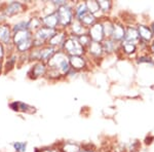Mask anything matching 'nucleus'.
I'll return each mask as SVG.
<instances>
[{
    "label": "nucleus",
    "instance_id": "obj_28",
    "mask_svg": "<svg viewBox=\"0 0 154 152\" xmlns=\"http://www.w3.org/2000/svg\"><path fill=\"white\" fill-rule=\"evenodd\" d=\"M85 3H86V6H88L89 14H94L97 19H98L99 14H100L102 17H104L100 11V7H99L98 1H96V0H88V1H85Z\"/></svg>",
    "mask_w": 154,
    "mask_h": 152
},
{
    "label": "nucleus",
    "instance_id": "obj_17",
    "mask_svg": "<svg viewBox=\"0 0 154 152\" xmlns=\"http://www.w3.org/2000/svg\"><path fill=\"white\" fill-rule=\"evenodd\" d=\"M42 26L46 27V28L53 29V30H59V19L57 12L48 14V16L40 17Z\"/></svg>",
    "mask_w": 154,
    "mask_h": 152
},
{
    "label": "nucleus",
    "instance_id": "obj_13",
    "mask_svg": "<svg viewBox=\"0 0 154 152\" xmlns=\"http://www.w3.org/2000/svg\"><path fill=\"white\" fill-rule=\"evenodd\" d=\"M9 107H11V110L17 112H23V113L29 114H33L36 112V108L34 106H31L29 104L20 101H14L11 103H9Z\"/></svg>",
    "mask_w": 154,
    "mask_h": 152
},
{
    "label": "nucleus",
    "instance_id": "obj_10",
    "mask_svg": "<svg viewBox=\"0 0 154 152\" xmlns=\"http://www.w3.org/2000/svg\"><path fill=\"white\" fill-rule=\"evenodd\" d=\"M67 37H68V32H67L66 30L59 29L58 31H57V33L48 41L46 45L53 46L57 49H61L64 42H65V40L67 39Z\"/></svg>",
    "mask_w": 154,
    "mask_h": 152
},
{
    "label": "nucleus",
    "instance_id": "obj_33",
    "mask_svg": "<svg viewBox=\"0 0 154 152\" xmlns=\"http://www.w3.org/2000/svg\"><path fill=\"white\" fill-rule=\"evenodd\" d=\"M12 148L16 152H26L27 150V142H14L12 143Z\"/></svg>",
    "mask_w": 154,
    "mask_h": 152
},
{
    "label": "nucleus",
    "instance_id": "obj_1",
    "mask_svg": "<svg viewBox=\"0 0 154 152\" xmlns=\"http://www.w3.org/2000/svg\"><path fill=\"white\" fill-rule=\"evenodd\" d=\"M48 67L51 69H56L60 71V73L65 78L69 71L71 70V66L69 63V57L64 53L62 49H58L56 54L53 56L49 61L48 62Z\"/></svg>",
    "mask_w": 154,
    "mask_h": 152
},
{
    "label": "nucleus",
    "instance_id": "obj_34",
    "mask_svg": "<svg viewBox=\"0 0 154 152\" xmlns=\"http://www.w3.org/2000/svg\"><path fill=\"white\" fill-rule=\"evenodd\" d=\"M77 39H78L79 43H80L85 49L88 48V47L89 46V44L91 43V37L88 36V34H84V35L77 37Z\"/></svg>",
    "mask_w": 154,
    "mask_h": 152
},
{
    "label": "nucleus",
    "instance_id": "obj_2",
    "mask_svg": "<svg viewBox=\"0 0 154 152\" xmlns=\"http://www.w3.org/2000/svg\"><path fill=\"white\" fill-rule=\"evenodd\" d=\"M74 3L67 2L65 5H62L57 8V14L59 19V29L67 30L70 27L72 22L75 20L74 18Z\"/></svg>",
    "mask_w": 154,
    "mask_h": 152
},
{
    "label": "nucleus",
    "instance_id": "obj_25",
    "mask_svg": "<svg viewBox=\"0 0 154 152\" xmlns=\"http://www.w3.org/2000/svg\"><path fill=\"white\" fill-rule=\"evenodd\" d=\"M102 26H103V31H104V35L105 38H110L111 33H112L113 30V20H111L110 18H102L100 19Z\"/></svg>",
    "mask_w": 154,
    "mask_h": 152
},
{
    "label": "nucleus",
    "instance_id": "obj_14",
    "mask_svg": "<svg viewBox=\"0 0 154 152\" xmlns=\"http://www.w3.org/2000/svg\"><path fill=\"white\" fill-rule=\"evenodd\" d=\"M18 63H19V54L16 51L6 54V58L3 62V73L6 74L8 72H11L12 69H14V67L17 66Z\"/></svg>",
    "mask_w": 154,
    "mask_h": 152
},
{
    "label": "nucleus",
    "instance_id": "obj_6",
    "mask_svg": "<svg viewBox=\"0 0 154 152\" xmlns=\"http://www.w3.org/2000/svg\"><path fill=\"white\" fill-rule=\"evenodd\" d=\"M125 26L123 25L122 22L113 20V30H112V33H111L110 38L113 41H115L116 43L120 44L121 42L125 40Z\"/></svg>",
    "mask_w": 154,
    "mask_h": 152
},
{
    "label": "nucleus",
    "instance_id": "obj_9",
    "mask_svg": "<svg viewBox=\"0 0 154 152\" xmlns=\"http://www.w3.org/2000/svg\"><path fill=\"white\" fill-rule=\"evenodd\" d=\"M88 36L91 37V41L100 42V43L103 42V40L105 39V35H104L103 26H102L100 20H99L95 25H93L91 28H88Z\"/></svg>",
    "mask_w": 154,
    "mask_h": 152
},
{
    "label": "nucleus",
    "instance_id": "obj_18",
    "mask_svg": "<svg viewBox=\"0 0 154 152\" xmlns=\"http://www.w3.org/2000/svg\"><path fill=\"white\" fill-rule=\"evenodd\" d=\"M138 33L139 36H140V40H142L146 43H149L153 40V35H152V32L150 30V27L148 25L145 24H139L138 27Z\"/></svg>",
    "mask_w": 154,
    "mask_h": 152
},
{
    "label": "nucleus",
    "instance_id": "obj_20",
    "mask_svg": "<svg viewBox=\"0 0 154 152\" xmlns=\"http://www.w3.org/2000/svg\"><path fill=\"white\" fill-rule=\"evenodd\" d=\"M58 51V49L54 48L53 46L44 45L42 47H39V53H40V62L48 64V62L53 58V56Z\"/></svg>",
    "mask_w": 154,
    "mask_h": 152
},
{
    "label": "nucleus",
    "instance_id": "obj_5",
    "mask_svg": "<svg viewBox=\"0 0 154 152\" xmlns=\"http://www.w3.org/2000/svg\"><path fill=\"white\" fill-rule=\"evenodd\" d=\"M48 69V67L45 63H42V62L33 63L28 71V77L32 80H36V79L45 77Z\"/></svg>",
    "mask_w": 154,
    "mask_h": 152
},
{
    "label": "nucleus",
    "instance_id": "obj_3",
    "mask_svg": "<svg viewBox=\"0 0 154 152\" xmlns=\"http://www.w3.org/2000/svg\"><path fill=\"white\" fill-rule=\"evenodd\" d=\"M62 51L68 57L72 56H85L86 49L78 42V39L75 36L69 35L62 46Z\"/></svg>",
    "mask_w": 154,
    "mask_h": 152
},
{
    "label": "nucleus",
    "instance_id": "obj_41",
    "mask_svg": "<svg viewBox=\"0 0 154 152\" xmlns=\"http://www.w3.org/2000/svg\"><path fill=\"white\" fill-rule=\"evenodd\" d=\"M149 27H150V30H151V32H152V35H153V38H154V22H152Z\"/></svg>",
    "mask_w": 154,
    "mask_h": 152
},
{
    "label": "nucleus",
    "instance_id": "obj_4",
    "mask_svg": "<svg viewBox=\"0 0 154 152\" xmlns=\"http://www.w3.org/2000/svg\"><path fill=\"white\" fill-rule=\"evenodd\" d=\"M26 8H27V6L24 2L11 1L4 4V6L0 9H1L2 12L4 14L6 19H11V18H14V17L19 16V14L25 12L26 11Z\"/></svg>",
    "mask_w": 154,
    "mask_h": 152
},
{
    "label": "nucleus",
    "instance_id": "obj_30",
    "mask_svg": "<svg viewBox=\"0 0 154 152\" xmlns=\"http://www.w3.org/2000/svg\"><path fill=\"white\" fill-rule=\"evenodd\" d=\"M99 20L96 18L95 16H94V14H86V16H84L82 19H81V23H82V25L84 27H85V28H91V26H93V25H95L97 22H98Z\"/></svg>",
    "mask_w": 154,
    "mask_h": 152
},
{
    "label": "nucleus",
    "instance_id": "obj_32",
    "mask_svg": "<svg viewBox=\"0 0 154 152\" xmlns=\"http://www.w3.org/2000/svg\"><path fill=\"white\" fill-rule=\"evenodd\" d=\"M136 62H137V64H148V65H150V66H154L153 58L151 56H149V54H146L137 57Z\"/></svg>",
    "mask_w": 154,
    "mask_h": 152
},
{
    "label": "nucleus",
    "instance_id": "obj_29",
    "mask_svg": "<svg viewBox=\"0 0 154 152\" xmlns=\"http://www.w3.org/2000/svg\"><path fill=\"white\" fill-rule=\"evenodd\" d=\"M99 7H100V11L103 16L109 14L112 9L113 6V2L111 0H99L98 1Z\"/></svg>",
    "mask_w": 154,
    "mask_h": 152
},
{
    "label": "nucleus",
    "instance_id": "obj_15",
    "mask_svg": "<svg viewBox=\"0 0 154 152\" xmlns=\"http://www.w3.org/2000/svg\"><path fill=\"white\" fill-rule=\"evenodd\" d=\"M123 41L138 45L139 41H140V36H139L137 27H135L134 25H128V26L125 27V36Z\"/></svg>",
    "mask_w": 154,
    "mask_h": 152
},
{
    "label": "nucleus",
    "instance_id": "obj_7",
    "mask_svg": "<svg viewBox=\"0 0 154 152\" xmlns=\"http://www.w3.org/2000/svg\"><path fill=\"white\" fill-rule=\"evenodd\" d=\"M0 43L3 44L5 47L12 44L11 25L7 22L0 24Z\"/></svg>",
    "mask_w": 154,
    "mask_h": 152
},
{
    "label": "nucleus",
    "instance_id": "obj_21",
    "mask_svg": "<svg viewBox=\"0 0 154 152\" xmlns=\"http://www.w3.org/2000/svg\"><path fill=\"white\" fill-rule=\"evenodd\" d=\"M102 46H103L104 54L109 56L112 54L116 51H119V43H116L115 41H113L111 38H105L102 42Z\"/></svg>",
    "mask_w": 154,
    "mask_h": 152
},
{
    "label": "nucleus",
    "instance_id": "obj_24",
    "mask_svg": "<svg viewBox=\"0 0 154 152\" xmlns=\"http://www.w3.org/2000/svg\"><path fill=\"white\" fill-rule=\"evenodd\" d=\"M14 49H16V53L18 54H28L33 49V38L22 42L21 44L14 46Z\"/></svg>",
    "mask_w": 154,
    "mask_h": 152
},
{
    "label": "nucleus",
    "instance_id": "obj_31",
    "mask_svg": "<svg viewBox=\"0 0 154 152\" xmlns=\"http://www.w3.org/2000/svg\"><path fill=\"white\" fill-rule=\"evenodd\" d=\"M45 78H48V80H51V81H57V80H61V79H63L64 77L61 73H60V71L56 70V69L48 68V72H46Z\"/></svg>",
    "mask_w": 154,
    "mask_h": 152
},
{
    "label": "nucleus",
    "instance_id": "obj_35",
    "mask_svg": "<svg viewBox=\"0 0 154 152\" xmlns=\"http://www.w3.org/2000/svg\"><path fill=\"white\" fill-rule=\"evenodd\" d=\"M34 152H61L58 146H49L44 148H36Z\"/></svg>",
    "mask_w": 154,
    "mask_h": 152
},
{
    "label": "nucleus",
    "instance_id": "obj_40",
    "mask_svg": "<svg viewBox=\"0 0 154 152\" xmlns=\"http://www.w3.org/2000/svg\"><path fill=\"white\" fill-rule=\"evenodd\" d=\"M79 152H96V150L94 149H91V148H85V147H82L81 146V150Z\"/></svg>",
    "mask_w": 154,
    "mask_h": 152
},
{
    "label": "nucleus",
    "instance_id": "obj_8",
    "mask_svg": "<svg viewBox=\"0 0 154 152\" xmlns=\"http://www.w3.org/2000/svg\"><path fill=\"white\" fill-rule=\"evenodd\" d=\"M69 63L73 70L76 72L84 71L88 69V60L86 56H72L69 57Z\"/></svg>",
    "mask_w": 154,
    "mask_h": 152
},
{
    "label": "nucleus",
    "instance_id": "obj_39",
    "mask_svg": "<svg viewBox=\"0 0 154 152\" xmlns=\"http://www.w3.org/2000/svg\"><path fill=\"white\" fill-rule=\"evenodd\" d=\"M148 49H149V51L154 56V40L151 41V43L148 45Z\"/></svg>",
    "mask_w": 154,
    "mask_h": 152
},
{
    "label": "nucleus",
    "instance_id": "obj_19",
    "mask_svg": "<svg viewBox=\"0 0 154 152\" xmlns=\"http://www.w3.org/2000/svg\"><path fill=\"white\" fill-rule=\"evenodd\" d=\"M73 9H74V18H75V20H78V21H81V19L88 14V6H86L85 1L75 2Z\"/></svg>",
    "mask_w": 154,
    "mask_h": 152
},
{
    "label": "nucleus",
    "instance_id": "obj_36",
    "mask_svg": "<svg viewBox=\"0 0 154 152\" xmlns=\"http://www.w3.org/2000/svg\"><path fill=\"white\" fill-rule=\"evenodd\" d=\"M6 58V48L3 44L0 43V62H4Z\"/></svg>",
    "mask_w": 154,
    "mask_h": 152
},
{
    "label": "nucleus",
    "instance_id": "obj_38",
    "mask_svg": "<svg viewBox=\"0 0 154 152\" xmlns=\"http://www.w3.org/2000/svg\"><path fill=\"white\" fill-rule=\"evenodd\" d=\"M138 148H139V143L136 141V142H134V143L131 145V147H130V151H131V152H135V151L138 150Z\"/></svg>",
    "mask_w": 154,
    "mask_h": 152
},
{
    "label": "nucleus",
    "instance_id": "obj_27",
    "mask_svg": "<svg viewBox=\"0 0 154 152\" xmlns=\"http://www.w3.org/2000/svg\"><path fill=\"white\" fill-rule=\"evenodd\" d=\"M30 19V18H29ZM29 19H23L16 22L11 25V31L12 33L18 31H23V30H29Z\"/></svg>",
    "mask_w": 154,
    "mask_h": 152
},
{
    "label": "nucleus",
    "instance_id": "obj_12",
    "mask_svg": "<svg viewBox=\"0 0 154 152\" xmlns=\"http://www.w3.org/2000/svg\"><path fill=\"white\" fill-rule=\"evenodd\" d=\"M88 29L85 28L80 21H78V20H74V21L72 22V24L70 25V27H69L66 31L68 32L69 35L79 37L81 35H84V34H88Z\"/></svg>",
    "mask_w": 154,
    "mask_h": 152
},
{
    "label": "nucleus",
    "instance_id": "obj_26",
    "mask_svg": "<svg viewBox=\"0 0 154 152\" xmlns=\"http://www.w3.org/2000/svg\"><path fill=\"white\" fill-rule=\"evenodd\" d=\"M41 27H42V22L40 16H33L29 19V30L32 33L36 32Z\"/></svg>",
    "mask_w": 154,
    "mask_h": 152
},
{
    "label": "nucleus",
    "instance_id": "obj_22",
    "mask_svg": "<svg viewBox=\"0 0 154 152\" xmlns=\"http://www.w3.org/2000/svg\"><path fill=\"white\" fill-rule=\"evenodd\" d=\"M119 51H122V54H125V56L131 57L137 54L138 45H137V44H134V43H130V42L122 41L120 44H119Z\"/></svg>",
    "mask_w": 154,
    "mask_h": 152
},
{
    "label": "nucleus",
    "instance_id": "obj_42",
    "mask_svg": "<svg viewBox=\"0 0 154 152\" xmlns=\"http://www.w3.org/2000/svg\"><path fill=\"white\" fill-rule=\"evenodd\" d=\"M3 73V62H0V75Z\"/></svg>",
    "mask_w": 154,
    "mask_h": 152
},
{
    "label": "nucleus",
    "instance_id": "obj_23",
    "mask_svg": "<svg viewBox=\"0 0 154 152\" xmlns=\"http://www.w3.org/2000/svg\"><path fill=\"white\" fill-rule=\"evenodd\" d=\"M61 152H79L81 150V146L75 142H63L58 145Z\"/></svg>",
    "mask_w": 154,
    "mask_h": 152
},
{
    "label": "nucleus",
    "instance_id": "obj_11",
    "mask_svg": "<svg viewBox=\"0 0 154 152\" xmlns=\"http://www.w3.org/2000/svg\"><path fill=\"white\" fill-rule=\"evenodd\" d=\"M85 56L91 57L93 60H99V59L103 58V57L105 56V54H104L102 43H100V42L91 41V43L89 44V46L86 48Z\"/></svg>",
    "mask_w": 154,
    "mask_h": 152
},
{
    "label": "nucleus",
    "instance_id": "obj_16",
    "mask_svg": "<svg viewBox=\"0 0 154 152\" xmlns=\"http://www.w3.org/2000/svg\"><path fill=\"white\" fill-rule=\"evenodd\" d=\"M32 38H33V33L30 30L14 32V33H12V44H14V46H17L21 44L22 42L27 41Z\"/></svg>",
    "mask_w": 154,
    "mask_h": 152
},
{
    "label": "nucleus",
    "instance_id": "obj_37",
    "mask_svg": "<svg viewBox=\"0 0 154 152\" xmlns=\"http://www.w3.org/2000/svg\"><path fill=\"white\" fill-rule=\"evenodd\" d=\"M125 151H126V148L123 144H118V145H116L113 149V152H125Z\"/></svg>",
    "mask_w": 154,
    "mask_h": 152
}]
</instances>
